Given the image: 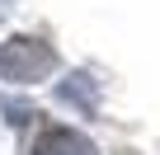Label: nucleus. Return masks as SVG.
<instances>
[{
    "instance_id": "1",
    "label": "nucleus",
    "mask_w": 160,
    "mask_h": 155,
    "mask_svg": "<svg viewBox=\"0 0 160 155\" xmlns=\"http://www.w3.org/2000/svg\"><path fill=\"white\" fill-rule=\"evenodd\" d=\"M52 66H57V56H52V47L38 42V38H10L5 47H0V75L14 80V85L42 80V75H52Z\"/></svg>"
},
{
    "instance_id": "3",
    "label": "nucleus",
    "mask_w": 160,
    "mask_h": 155,
    "mask_svg": "<svg viewBox=\"0 0 160 155\" xmlns=\"http://www.w3.org/2000/svg\"><path fill=\"white\" fill-rule=\"evenodd\" d=\"M61 104H75L80 113H94V90L85 75H71V80L61 85Z\"/></svg>"
},
{
    "instance_id": "2",
    "label": "nucleus",
    "mask_w": 160,
    "mask_h": 155,
    "mask_svg": "<svg viewBox=\"0 0 160 155\" xmlns=\"http://www.w3.org/2000/svg\"><path fill=\"white\" fill-rule=\"evenodd\" d=\"M33 155H94V146L80 136L75 127H47L33 146Z\"/></svg>"
}]
</instances>
